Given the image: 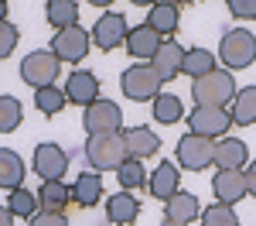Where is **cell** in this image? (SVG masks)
Wrapping results in <instances>:
<instances>
[{"label":"cell","mask_w":256,"mask_h":226,"mask_svg":"<svg viewBox=\"0 0 256 226\" xmlns=\"http://www.w3.org/2000/svg\"><path fill=\"white\" fill-rule=\"evenodd\" d=\"M65 89H58V86H44V89H34V106H38V113H44V117H55V113H62L65 110Z\"/></svg>","instance_id":"30"},{"label":"cell","mask_w":256,"mask_h":226,"mask_svg":"<svg viewBox=\"0 0 256 226\" xmlns=\"http://www.w3.org/2000/svg\"><path fill=\"white\" fill-rule=\"evenodd\" d=\"M236 79L229 69H212L208 76L202 79H192V96H195V106H226L236 96Z\"/></svg>","instance_id":"2"},{"label":"cell","mask_w":256,"mask_h":226,"mask_svg":"<svg viewBox=\"0 0 256 226\" xmlns=\"http://www.w3.org/2000/svg\"><path fill=\"white\" fill-rule=\"evenodd\" d=\"M0 21H7V0H0Z\"/></svg>","instance_id":"39"},{"label":"cell","mask_w":256,"mask_h":226,"mask_svg":"<svg viewBox=\"0 0 256 226\" xmlns=\"http://www.w3.org/2000/svg\"><path fill=\"white\" fill-rule=\"evenodd\" d=\"M242 178H246V192L256 195V161H250V168H246V175H242Z\"/></svg>","instance_id":"37"},{"label":"cell","mask_w":256,"mask_h":226,"mask_svg":"<svg viewBox=\"0 0 256 226\" xmlns=\"http://www.w3.org/2000/svg\"><path fill=\"white\" fill-rule=\"evenodd\" d=\"M212 192H216V202L236 205L239 199L246 195V178H242V171H216Z\"/></svg>","instance_id":"20"},{"label":"cell","mask_w":256,"mask_h":226,"mask_svg":"<svg viewBox=\"0 0 256 226\" xmlns=\"http://www.w3.org/2000/svg\"><path fill=\"white\" fill-rule=\"evenodd\" d=\"M160 35L158 31H154V28H147V24H137V28H130V31H126V41H123V45H126V52H130V55H134V59H154V52H158L160 48Z\"/></svg>","instance_id":"15"},{"label":"cell","mask_w":256,"mask_h":226,"mask_svg":"<svg viewBox=\"0 0 256 226\" xmlns=\"http://www.w3.org/2000/svg\"><path fill=\"white\" fill-rule=\"evenodd\" d=\"M229 14L239 21H256V0H229Z\"/></svg>","instance_id":"35"},{"label":"cell","mask_w":256,"mask_h":226,"mask_svg":"<svg viewBox=\"0 0 256 226\" xmlns=\"http://www.w3.org/2000/svg\"><path fill=\"white\" fill-rule=\"evenodd\" d=\"M116 178L123 185V192H137L140 185H147V175H144V164L137 158H126V161L116 168Z\"/></svg>","instance_id":"31"},{"label":"cell","mask_w":256,"mask_h":226,"mask_svg":"<svg viewBox=\"0 0 256 226\" xmlns=\"http://www.w3.org/2000/svg\"><path fill=\"white\" fill-rule=\"evenodd\" d=\"M65 100L76 103V106H89V103L99 100V79L96 72H89V69H76L68 82H65Z\"/></svg>","instance_id":"12"},{"label":"cell","mask_w":256,"mask_h":226,"mask_svg":"<svg viewBox=\"0 0 256 226\" xmlns=\"http://www.w3.org/2000/svg\"><path fill=\"white\" fill-rule=\"evenodd\" d=\"M89 4H96V7H110L113 0H89Z\"/></svg>","instance_id":"40"},{"label":"cell","mask_w":256,"mask_h":226,"mask_svg":"<svg viewBox=\"0 0 256 226\" xmlns=\"http://www.w3.org/2000/svg\"><path fill=\"white\" fill-rule=\"evenodd\" d=\"M28 226H68V219H65V212H44L41 209L38 216L28 219Z\"/></svg>","instance_id":"36"},{"label":"cell","mask_w":256,"mask_h":226,"mask_svg":"<svg viewBox=\"0 0 256 226\" xmlns=\"http://www.w3.org/2000/svg\"><path fill=\"white\" fill-rule=\"evenodd\" d=\"M126 18L123 14H116V11H110V14H102V18L92 24V31H89V38H92V45L96 48H102V52H113V48H120L123 41H126Z\"/></svg>","instance_id":"10"},{"label":"cell","mask_w":256,"mask_h":226,"mask_svg":"<svg viewBox=\"0 0 256 226\" xmlns=\"http://www.w3.org/2000/svg\"><path fill=\"white\" fill-rule=\"evenodd\" d=\"M38 202H41V209L44 212H62L65 205L72 202V188L62 182H44L41 185V192H38Z\"/></svg>","instance_id":"27"},{"label":"cell","mask_w":256,"mask_h":226,"mask_svg":"<svg viewBox=\"0 0 256 226\" xmlns=\"http://www.w3.org/2000/svg\"><path fill=\"white\" fill-rule=\"evenodd\" d=\"M216 158V141L212 137H202V134H184L181 141H178V164L184 168V171H202V168H208Z\"/></svg>","instance_id":"7"},{"label":"cell","mask_w":256,"mask_h":226,"mask_svg":"<svg viewBox=\"0 0 256 226\" xmlns=\"http://www.w3.org/2000/svg\"><path fill=\"white\" fill-rule=\"evenodd\" d=\"M38 192H31V188H10V195H7V212L10 216H20V219H31V216H38Z\"/></svg>","instance_id":"26"},{"label":"cell","mask_w":256,"mask_h":226,"mask_svg":"<svg viewBox=\"0 0 256 226\" xmlns=\"http://www.w3.org/2000/svg\"><path fill=\"white\" fill-rule=\"evenodd\" d=\"M102 199V175L99 171H82L72 185V202L79 209H92Z\"/></svg>","instance_id":"22"},{"label":"cell","mask_w":256,"mask_h":226,"mask_svg":"<svg viewBox=\"0 0 256 226\" xmlns=\"http://www.w3.org/2000/svg\"><path fill=\"white\" fill-rule=\"evenodd\" d=\"M24 161H20L18 151H10V147H0V188H20L24 185Z\"/></svg>","instance_id":"23"},{"label":"cell","mask_w":256,"mask_h":226,"mask_svg":"<svg viewBox=\"0 0 256 226\" xmlns=\"http://www.w3.org/2000/svg\"><path fill=\"white\" fill-rule=\"evenodd\" d=\"M20 120H24V106L14 96H0V134H10L18 130Z\"/></svg>","instance_id":"32"},{"label":"cell","mask_w":256,"mask_h":226,"mask_svg":"<svg viewBox=\"0 0 256 226\" xmlns=\"http://www.w3.org/2000/svg\"><path fill=\"white\" fill-rule=\"evenodd\" d=\"M89 45H92L89 31L76 24V28H65L52 38V52L58 55V62H82L89 55Z\"/></svg>","instance_id":"11"},{"label":"cell","mask_w":256,"mask_h":226,"mask_svg":"<svg viewBox=\"0 0 256 226\" xmlns=\"http://www.w3.org/2000/svg\"><path fill=\"white\" fill-rule=\"evenodd\" d=\"M178 24H181V7H174L171 0L150 4V11H147V28H154L160 38H164V35H174Z\"/></svg>","instance_id":"21"},{"label":"cell","mask_w":256,"mask_h":226,"mask_svg":"<svg viewBox=\"0 0 256 226\" xmlns=\"http://www.w3.org/2000/svg\"><path fill=\"white\" fill-rule=\"evenodd\" d=\"M181 62H184V48H181L174 38H168V41H160V48L154 52L150 69L158 72L160 82H171L174 76H181Z\"/></svg>","instance_id":"13"},{"label":"cell","mask_w":256,"mask_h":226,"mask_svg":"<svg viewBox=\"0 0 256 226\" xmlns=\"http://www.w3.org/2000/svg\"><path fill=\"white\" fill-rule=\"evenodd\" d=\"M130 4H147V7H150V4H158V0H130Z\"/></svg>","instance_id":"41"},{"label":"cell","mask_w":256,"mask_h":226,"mask_svg":"<svg viewBox=\"0 0 256 226\" xmlns=\"http://www.w3.org/2000/svg\"><path fill=\"white\" fill-rule=\"evenodd\" d=\"M198 216H202V205H198V195H192V192H181L178 188L174 195L164 202V219H171V223L188 226Z\"/></svg>","instance_id":"17"},{"label":"cell","mask_w":256,"mask_h":226,"mask_svg":"<svg viewBox=\"0 0 256 226\" xmlns=\"http://www.w3.org/2000/svg\"><path fill=\"white\" fill-rule=\"evenodd\" d=\"M31 168H34V175H41V182H58L62 175L68 171V154H65V147L44 141V144L34 147V161H31Z\"/></svg>","instance_id":"9"},{"label":"cell","mask_w":256,"mask_h":226,"mask_svg":"<svg viewBox=\"0 0 256 226\" xmlns=\"http://www.w3.org/2000/svg\"><path fill=\"white\" fill-rule=\"evenodd\" d=\"M18 38H20V31L10 24V21H0V59H7L14 48H18Z\"/></svg>","instance_id":"34"},{"label":"cell","mask_w":256,"mask_h":226,"mask_svg":"<svg viewBox=\"0 0 256 226\" xmlns=\"http://www.w3.org/2000/svg\"><path fill=\"white\" fill-rule=\"evenodd\" d=\"M44 18H48V24H52L55 31L76 28V24H79V4H76V0H48Z\"/></svg>","instance_id":"24"},{"label":"cell","mask_w":256,"mask_h":226,"mask_svg":"<svg viewBox=\"0 0 256 226\" xmlns=\"http://www.w3.org/2000/svg\"><path fill=\"white\" fill-rule=\"evenodd\" d=\"M216 65V55L208 48H184V62H181V76H192V79H202L208 76Z\"/></svg>","instance_id":"25"},{"label":"cell","mask_w":256,"mask_h":226,"mask_svg":"<svg viewBox=\"0 0 256 226\" xmlns=\"http://www.w3.org/2000/svg\"><path fill=\"white\" fill-rule=\"evenodd\" d=\"M82 123H86V134H89V137H92V134H113V130L123 127V110H120L113 100H102V96H99L96 103L86 106Z\"/></svg>","instance_id":"8"},{"label":"cell","mask_w":256,"mask_h":226,"mask_svg":"<svg viewBox=\"0 0 256 226\" xmlns=\"http://www.w3.org/2000/svg\"><path fill=\"white\" fill-rule=\"evenodd\" d=\"M140 216V199L134 192H116V195H110V202H106V219L113 226H130L137 223Z\"/></svg>","instance_id":"18"},{"label":"cell","mask_w":256,"mask_h":226,"mask_svg":"<svg viewBox=\"0 0 256 226\" xmlns=\"http://www.w3.org/2000/svg\"><path fill=\"white\" fill-rule=\"evenodd\" d=\"M160 226H181V223H171V219H164V223H160Z\"/></svg>","instance_id":"43"},{"label":"cell","mask_w":256,"mask_h":226,"mask_svg":"<svg viewBox=\"0 0 256 226\" xmlns=\"http://www.w3.org/2000/svg\"><path fill=\"white\" fill-rule=\"evenodd\" d=\"M154 120L158 123H178V120H184V103L178 100V96H171V93H160V96H154Z\"/></svg>","instance_id":"29"},{"label":"cell","mask_w":256,"mask_h":226,"mask_svg":"<svg viewBox=\"0 0 256 226\" xmlns=\"http://www.w3.org/2000/svg\"><path fill=\"white\" fill-rule=\"evenodd\" d=\"M86 161L92 164V171H116L126 161V144H123V130L113 134H92L86 141Z\"/></svg>","instance_id":"1"},{"label":"cell","mask_w":256,"mask_h":226,"mask_svg":"<svg viewBox=\"0 0 256 226\" xmlns=\"http://www.w3.org/2000/svg\"><path fill=\"white\" fill-rule=\"evenodd\" d=\"M58 72H62V62L52 48H48V52H44V48L28 52V55L20 59V79L28 82V86H34V89L55 86V82H58Z\"/></svg>","instance_id":"4"},{"label":"cell","mask_w":256,"mask_h":226,"mask_svg":"<svg viewBox=\"0 0 256 226\" xmlns=\"http://www.w3.org/2000/svg\"><path fill=\"white\" fill-rule=\"evenodd\" d=\"M147 188H150V195H154V199L168 202V199L174 195L178 188H181V171H178L171 161H160L158 168H154V175H150Z\"/></svg>","instance_id":"19"},{"label":"cell","mask_w":256,"mask_h":226,"mask_svg":"<svg viewBox=\"0 0 256 226\" xmlns=\"http://www.w3.org/2000/svg\"><path fill=\"white\" fill-rule=\"evenodd\" d=\"M232 123H239V127L256 123V86L236 89V96H232Z\"/></svg>","instance_id":"28"},{"label":"cell","mask_w":256,"mask_h":226,"mask_svg":"<svg viewBox=\"0 0 256 226\" xmlns=\"http://www.w3.org/2000/svg\"><path fill=\"white\" fill-rule=\"evenodd\" d=\"M171 4H174V7H184V4H188V0H171Z\"/></svg>","instance_id":"42"},{"label":"cell","mask_w":256,"mask_h":226,"mask_svg":"<svg viewBox=\"0 0 256 226\" xmlns=\"http://www.w3.org/2000/svg\"><path fill=\"white\" fill-rule=\"evenodd\" d=\"M123 144H126V158H150V154H158L160 147V137L150 130V127H130V130H123Z\"/></svg>","instance_id":"14"},{"label":"cell","mask_w":256,"mask_h":226,"mask_svg":"<svg viewBox=\"0 0 256 226\" xmlns=\"http://www.w3.org/2000/svg\"><path fill=\"white\" fill-rule=\"evenodd\" d=\"M188 120V130L192 134H202V137H226L229 127H232V113H226V106H192V113L184 117Z\"/></svg>","instance_id":"6"},{"label":"cell","mask_w":256,"mask_h":226,"mask_svg":"<svg viewBox=\"0 0 256 226\" xmlns=\"http://www.w3.org/2000/svg\"><path fill=\"white\" fill-rule=\"evenodd\" d=\"M202 226H239V216L232 205L216 202L208 209H202Z\"/></svg>","instance_id":"33"},{"label":"cell","mask_w":256,"mask_h":226,"mask_svg":"<svg viewBox=\"0 0 256 226\" xmlns=\"http://www.w3.org/2000/svg\"><path fill=\"white\" fill-rule=\"evenodd\" d=\"M0 226H14V216H10V212H7V205H4V209H0Z\"/></svg>","instance_id":"38"},{"label":"cell","mask_w":256,"mask_h":226,"mask_svg":"<svg viewBox=\"0 0 256 226\" xmlns=\"http://www.w3.org/2000/svg\"><path fill=\"white\" fill-rule=\"evenodd\" d=\"M246 158H250L246 141H239V137H222V141L216 144V158H212V164H216L218 171H239V168L246 164Z\"/></svg>","instance_id":"16"},{"label":"cell","mask_w":256,"mask_h":226,"mask_svg":"<svg viewBox=\"0 0 256 226\" xmlns=\"http://www.w3.org/2000/svg\"><path fill=\"white\" fill-rule=\"evenodd\" d=\"M160 86L164 82L158 79V72L150 69V62H137V65H130L123 76H120V89H123V96L134 103H147L160 96Z\"/></svg>","instance_id":"5"},{"label":"cell","mask_w":256,"mask_h":226,"mask_svg":"<svg viewBox=\"0 0 256 226\" xmlns=\"http://www.w3.org/2000/svg\"><path fill=\"white\" fill-rule=\"evenodd\" d=\"M218 59L226 62V69H250L256 62V35H250L246 28H232L226 31L218 41Z\"/></svg>","instance_id":"3"}]
</instances>
